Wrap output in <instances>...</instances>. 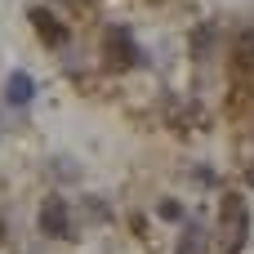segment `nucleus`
<instances>
[{"instance_id":"0eeeda50","label":"nucleus","mask_w":254,"mask_h":254,"mask_svg":"<svg viewBox=\"0 0 254 254\" xmlns=\"http://www.w3.org/2000/svg\"><path fill=\"white\" fill-rule=\"evenodd\" d=\"M31 98H36V80H31L27 71H13V76L4 80V103H9V107H31Z\"/></svg>"},{"instance_id":"9b49d317","label":"nucleus","mask_w":254,"mask_h":254,"mask_svg":"<svg viewBox=\"0 0 254 254\" xmlns=\"http://www.w3.org/2000/svg\"><path fill=\"white\" fill-rule=\"evenodd\" d=\"M0 246H4V223H0Z\"/></svg>"},{"instance_id":"423d86ee","label":"nucleus","mask_w":254,"mask_h":254,"mask_svg":"<svg viewBox=\"0 0 254 254\" xmlns=\"http://www.w3.org/2000/svg\"><path fill=\"white\" fill-rule=\"evenodd\" d=\"M205 246H210L205 223H201V219H183V232H179V246H174V254H205Z\"/></svg>"},{"instance_id":"1a4fd4ad","label":"nucleus","mask_w":254,"mask_h":254,"mask_svg":"<svg viewBox=\"0 0 254 254\" xmlns=\"http://www.w3.org/2000/svg\"><path fill=\"white\" fill-rule=\"evenodd\" d=\"M156 214H161V219H174V223H183V205H179V201H170V196L156 205Z\"/></svg>"},{"instance_id":"39448f33","label":"nucleus","mask_w":254,"mask_h":254,"mask_svg":"<svg viewBox=\"0 0 254 254\" xmlns=\"http://www.w3.org/2000/svg\"><path fill=\"white\" fill-rule=\"evenodd\" d=\"M232 76H237V85H254V31H237V40H232Z\"/></svg>"},{"instance_id":"20e7f679","label":"nucleus","mask_w":254,"mask_h":254,"mask_svg":"<svg viewBox=\"0 0 254 254\" xmlns=\"http://www.w3.org/2000/svg\"><path fill=\"white\" fill-rule=\"evenodd\" d=\"M27 18H31V27H36V36L49 45V49H67V40H71V31H67V22L54 13V9H45V4H31L27 9Z\"/></svg>"},{"instance_id":"7ed1b4c3","label":"nucleus","mask_w":254,"mask_h":254,"mask_svg":"<svg viewBox=\"0 0 254 254\" xmlns=\"http://www.w3.org/2000/svg\"><path fill=\"white\" fill-rule=\"evenodd\" d=\"M40 232L54 237V241H76V228H71V210L63 196H45L40 201Z\"/></svg>"},{"instance_id":"6e6552de","label":"nucleus","mask_w":254,"mask_h":254,"mask_svg":"<svg viewBox=\"0 0 254 254\" xmlns=\"http://www.w3.org/2000/svg\"><path fill=\"white\" fill-rule=\"evenodd\" d=\"M188 45H192V58H196V63H210V58H214V45H219V22H201Z\"/></svg>"},{"instance_id":"f257e3e1","label":"nucleus","mask_w":254,"mask_h":254,"mask_svg":"<svg viewBox=\"0 0 254 254\" xmlns=\"http://www.w3.org/2000/svg\"><path fill=\"white\" fill-rule=\"evenodd\" d=\"M250 241V205L241 192H228L219 205V254H241Z\"/></svg>"},{"instance_id":"f03ea898","label":"nucleus","mask_w":254,"mask_h":254,"mask_svg":"<svg viewBox=\"0 0 254 254\" xmlns=\"http://www.w3.org/2000/svg\"><path fill=\"white\" fill-rule=\"evenodd\" d=\"M134 67H143V49H138L134 31L129 27H107L103 31V71L121 76V71H134Z\"/></svg>"},{"instance_id":"9d476101","label":"nucleus","mask_w":254,"mask_h":254,"mask_svg":"<svg viewBox=\"0 0 254 254\" xmlns=\"http://www.w3.org/2000/svg\"><path fill=\"white\" fill-rule=\"evenodd\" d=\"M246 183H250V188H254V161H250V165H246Z\"/></svg>"}]
</instances>
